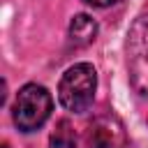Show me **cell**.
Listing matches in <instances>:
<instances>
[{
  "label": "cell",
  "instance_id": "obj_3",
  "mask_svg": "<svg viewBox=\"0 0 148 148\" xmlns=\"http://www.w3.org/2000/svg\"><path fill=\"white\" fill-rule=\"evenodd\" d=\"M51 109H53L51 92L44 86L28 83L16 95V102H14V125L21 132H35V130H39L49 120Z\"/></svg>",
  "mask_w": 148,
  "mask_h": 148
},
{
  "label": "cell",
  "instance_id": "obj_1",
  "mask_svg": "<svg viewBox=\"0 0 148 148\" xmlns=\"http://www.w3.org/2000/svg\"><path fill=\"white\" fill-rule=\"evenodd\" d=\"M95 88H97L95 67L90 62H76L62 74L58 83V99L67 111L83 113L90 109L95 99Z\"/></svg>",
  "mask_w": 148,
  "mask_h": 148
},
{
  "label": "cell",
  "instance_id": "obj_2",
  "mask_svg": "<svg viewBox=\"0 0 148 148\" xmlns=\"http://www.w3.org/2000/svg\"><path fill=\"white\" fill-rule=\"evenodd\" d=\"M125 53H127L130 83L139 92V97L148 99V12L136 16L134 23L130 25Z\"/></svg>",
  "mask_w": 148,
  "mask_h": 148
},
{
  "label": "cell",
  "instance_id": "obj_5",
  "mask_svg": "<svg viewBox=\"0 0 148 148\" xmlns=\"http://www.w3.org/2000/svg\"><path fill=\"white\" fill-rule=\"evenodd\" d=\"M97 37V23L88 14H76L69 21V42L74 46H88Z\"/></svg>",
  "mask_w": 148,
  "mask_h": 148
},
{
  "label": "cell",
  "instance_id": "obj_6",
  "mask_svg": "<svg viewBox=\"0 0 148 148\" xmlns=\"http://www.w3.org/2000/svg\"><path fill=\"white\" fill-rule=\"evenodd\" d=\"M51 148H76V132L69 125V120H60L49 139Z\"/></svg>",
  "mask_w": 148,
  "mask_h": 148
},
{
  "label": "cell",
  "instance_id": "obj_8",
  "mask_svg": "<svg viewBox=\"0 0 148 148\" xmlns=\"http://www.w3.org/2000/svg\"><path fill=\"white\" fill-rule=\"evenodd\" d=\"M2 148H9V146H7V143H5V146H2Z\"/></svg>",
  "mask_w": 148,
  "mask_h": 148
},
{
  "label": "cell",
  "instance_id": "obj_7",
  "mask_svg": "<svg viewBox=\"0 0 148 148\" xmlns=\"http://www.w3.org/2000/svg\"><path fill=\"white\" fill-rule=\"evenodd\" d=\"M86 2L92 7H109V5H116L118 0H86Z\"/></svg>",
  "mask_w": 148,
  "mask_h": 148
},
{
  "label": "cell",
  "instance_id": "obj_4",
  "mask_svg": "<svg viewBox=\"0 0 148 148\" xmlns=\"http://www.w3.org/2000/svg\"><path fill=\"white\" fill-rule=\"evenodd\" d=\"M86 148H127V132L118 116L102 113L92 118L83 132Z\"/></svg>",
  "mask_w": 148,
  "mask_h": 148
}]
</instances>
